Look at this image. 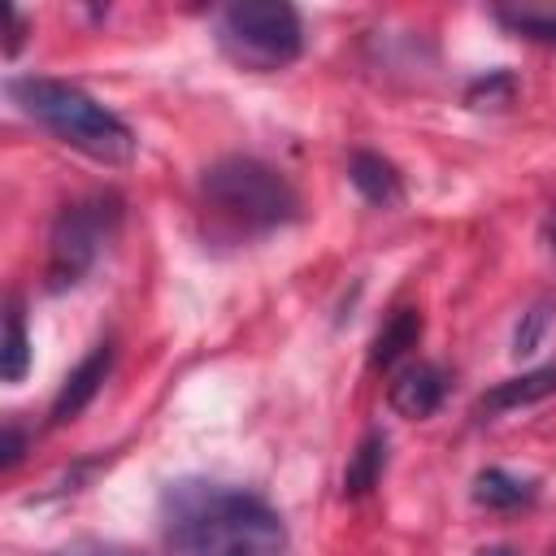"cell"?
<instances>
[{
	"mask_svg": "<svg viewBox=\"0 0 556 556\" xmlns=\"http://www.w3.org/2000/svg\"><path fill=\"white\" fill-rule=\"evenodd\" d=\"M161 530L178 556H287L282 513L230 482L178 478L161 491Z\"/></svg>",
	"mask_w": 556,
	"mask_h": 556,
	"instance_id": "cell-1",
	"label": "cell"
},
{
	"mask_svg": "<svg viewBox=\"0 0 556 556\" xmlns=\"http://www.w3.org/2000/svg\"><path fill=\"white\" fill-rule=\"evenodd\" d=\"M9 100L39 122L48 135H56L65 148L100 161V165H126L135 161V130L104 109L100 100H91L83 87L65 83V78H43V74H22L9 78Z\"/></svg>",
	"mask_w": 556,
	"mask_h": 556,
	"instance_id": "cell-2",
	"label": "cell"
},
{
	"mask_svg": "<svg viewBox=\"0 0 556 556\" xmlns=\"http://www.w3.org/2000/svg\"><path fill=\"white\" fill-rule=\"evenodd\" d=\"M200 200L217 222H226L230 230H243V235L291 226L304 213L300 191L291 187V178L282 169H274L261 156H239V152L213 161L200 174Z\"/></svg>",
	"mask_w": 556,
	"mask_h": 556,
	"instance_id": "cell-3",
	"label": "cell"
},
{
	"mask_svg": "<svg viewBox=\"0 0 556 556\" xmlns=\"http://www.w3.org/2000/svg\"><path fill=\"white\" fill-rule=\"evenodd\" d=\"M217 48L248 74H278L304 52V22L282 0H243L217 13Z\"/></svg>",
	"mask_w": 556,
	"mask_h": 556,
	"instance_id": "cell-4",
	"label": "cell"
},
{
	"mask_svg": "<svg viewBox=\"0 0 556 556\" xmlns=\"http://www.w3.org/2000/svg\"><path fill=\"white\" fill-rule=\"evenodd\" d=\"M117 222H122V200L109 191L65 204L48 235V269H43L48 291L78 287L91 274V265L100 261V252L109 248Z\"/></svg>",
	"mask_w": 556,
	"mask_h": 556,
	"instance_id": "cell-5",
	"label": "cell"
},
{
	"mask_svg": "<svg viewBox=\"0 0 556 556\" xmlns=\"http://www.w3.org/2000/svg\"><path fill=\"white\" fill-rule=\"evenodd\" d=\"M109 369H113V343L104 339V343H96V348L70 369V378L61 382V391H56V400H52V408H48V421H52V426L74 421V417L100 395Z\"/></svg>",
	"mask_w": 556,
	"mask_h": 556,
	"instance_id": "cell-6",
	"label": "cell"
},
{
	"mask_svg": "<svg viewBox=\"0 0 556 556\" xmlns=\"http://www.w3.org/2000/svg\"><path fill=\"white\" fill-rule=\"evenodd\" d=\"M443 395H447V374H443L439 365H430V361L404 365V369L391 378V387H387L391 408H395L400 417H408V421H426V417L443 404Z\"/></svg>",
	"mask_w": 556,
	"mask_h": 556,
	"instance_id": "cell-7",
	"label": "cell"
},
{
	"mask_svg": "<svg viewBox=\"0 0 556 556\" xmlns=\"http://www.w3.org/2000/svg\"><path fill=\"white\" fill-rule=\"evenodd\" d=\"M547 395H556V361L534 365V369H526V374H513V378L495 382L491 391L478 395L473 413H478V417H500V413L539 404V400H547Z\"/></svg>",
	"mask_w": 556,
	"mask_h": 556,
	"instance_id": "cell-8",
	"label": "cell"
},
{
	"mask_svg": "<svg viewBox=\"0 0 556 556\" xmlns=\"http://www.w3.org/2000/svg\"><path fill=\"white\" fill-rule=\"evenodd\" d=\"M348 178H352V187L369 200V204H378V208H395L400 200H404V178H400V169L382 156V152H352L348 156Z\"/></svg>",
	"mask_w": 556,
	"mask_h": 556,
	"instance_id": "cell-9",
	"label": "cell"
},
{
	"mask_svg": "<svg viewBox=\"0 0 556 556\" xmlns=\"http://www.w3.org/2000/svg\"><path fill=\"white\" fill-rule=\"evenodd\" d=\"M417 339H421V313H417V308H395V313L378 326V334H374V343H369V365H374V369L395 365L408 348H417Z\"/></svg>",
	"mask_w": 556,
	"mask_h": 556,
	"instance_id": "cell-10",
	"label": "cell"
},
{
	"mask_svg": "<svg viewBox=\"0 0 556 556\" xmlns=\"http://www.w3.org/2000/svg\"><path fill=\"white\" fill-rule=\"evenodd\" d=\"M473 504H482V508H521V504H530L534 500V482L530 478H517V473H508V469H500V465H491V469H478L473 473Z\"/></svg>",
	"mask_w": 556,
	"mask_h": 556,
	"instance_id": "cell-11",
	"label": "cell"
},
{
	"mask_svg": "<svg viewBox=\"0 0 556 556\" xmlns=\"http://www.w3.org/2000/svg\"><path fill=\"white\" fill-rule=\"evenodd\" d=\"M382 469H387V434L382 430H369L361 443H356V452L348 456V469H343V495H369L374 486H378V478H382Z\"/></svg>",
	"mask_w": 556,
	"mask_h": 556,
	"instance_id": "cell-12",
	"label": "cell"
},
{
	"mask_svg": "<svg viewBox=\"0 0 556 556\" xmlns=\"http://www.w3.org/2000/svg\"><path fill=\"white\" fill-rule=\"evenodd\" d=\"M30 369V339H26V317H22V304L9 300V313H4V361H0V374L4 382H22Z\"/></svg>",
	"mask_w": 556,
	"mask_h": 556,
	"instance_id": "cell-13",
	"label": "cell"
},
{
	"mask_svg": "<svg viewBox=\"0 0 556 556\" xmlns=\"http://www.w3.org/2000/svg\"><path fill=\"white\" fill-rule=\"evenodd\" d=\"M495 22H504L508 30L526 35V39H539V43H552V48H556V9H547V4L495 9Z\"/></svg>",
	"mask_w": 556,
	"mask_h": 556,
	"instance_id": "cell-14",
	"label": "cell"
},
{
	"mask_svg": "<svg viewBox=\"0 0 556 556\" xmlns=\"http://www.w3.org/2000/svg\"><path fill=\"white\" fill-rule=\"evenodd\" d=\"M513 91H517V78L504 74V70H495V74L478 78V83L465 91V104H469V109H504V104L513 100Z\"/></svg>",
	"mask_w": 556,
	"mask_h": 556,
	"instance_id": "cell-15",
	"label": "cell"
},
{
	"mask_svg": "<svg viewBox=\"0 0 556 556\" xmlns=\"http://www.w3.org/2000/svg\"><path fill=\"white\" fill-rule=\"evenodd\" d=\"M547 321H552L547 304H534V308H530V313L517 321V334H513V352H517V356H530V352L539 348V339H543Z\"/></svg>",
	"mask_w": 556,
	"mask_h": 556,
	"instance_id": "cell-16",
	"label": "cell"
},
{
	"mask_svg": "<svg viewBox=\"0 0 556 556\" xmlns=\"http://www.w3.org/2000/svg\"><path fill=\"white\" fill-rule=\"evenodd\" d=\"M22 452H26V434L17 430V421H9L0 434V469H17Z\"/></svg>",
	"mask_w": 556,
	"mask_h": 556,
	"instance_id": "cell-17",
	"label": "cell"
},
{
	"mask_svg": "<svg viewBox=\"0 0 556 556\" xmlns=\"http://www.w3.org/2000/svg\"><path fill=\"white\" fill-rule=\"evenodd\" d=\"M61 556H143V552L122 547V543H74V547H65Z\"/></svg>",
	"mask_w": 556,
	"mask_h": 556,
	"instance_id": "cell-18",
	"label": "cell"
},
{
	"mask_svg": "<svg viewBox=\"0 0 556 556\" xmlns=\"http://www.w3.org/2000/svg\"><path fill=\"white\" fill-rule=\"evenodd\" d=\"M22 39H26V17H22V9H9V43H4L9 61L22 52Z\"/></svg>",
	"mask_w": 556,
	"mask_h": 556,
	"instance_id": "cell-19",
	"label": "cell"
},
{
	"mask_svg": "<svg viewBox=\"0 0 556 556\" xmlns=\"http://www.w3.org/2000/svg\"><path fill=\"white\" fill-rule=\"evenodd\" d=\"M543 239H547V248L556 252V208H552V213L543 217Z\"/></svg>",
	"mask_w": 556,
	"mask_h": 556,
	"instance_id": "cell-20",
	"label": "cell"
},
{
	"mask_svg": "<svg viewBox=\"0 0 556 556\" xmlns=\"http://www.w3.org/2000/svg\"><path fill=\"white\" fill-rule=\"evenodd\" d=\"M478 556H517V552H513V547H482Z\"/></svg>",
	"mask_w": 556,
	"mask_h": 556,
	"instance_id": "cell-21",
	"label": "cell"
}]
</instances>
